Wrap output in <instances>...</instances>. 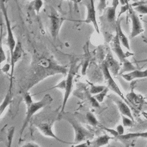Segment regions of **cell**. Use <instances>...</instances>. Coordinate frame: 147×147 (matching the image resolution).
<instances>
[{"label":"cell","mask_w":147,"mask_h":147,"mask_svg":"<svg viewBox=\"0 0 147 147\" xmlns=\"http://www.w3.org/2000/svg\"><path fill=\"white\" fill-rule=\"evenodd\" d=\"M42 5H43L42 0H33L30 3V6L31 7V8L33 10H34L37 14L40 11Z\"/></svg>","instance_id":"21"},{"label":"cell","mask_w":147,"mask_h":147,"mask_svg":"<svg viewBox=\"0 0 147 147\" xmlns=\"http://www.w3.org/2000/svg\"><path fill=\"white\" fill-rule=\"evenodd\" d=\"M23 97H24V100H25L27 106H29V105H30L33 102V100L32 99V97L28 92H26L24 94V96Z\"/></svg>","instance_id":"29"},{"label":"cell","mask_w":147,"mask_h":147,"mask_svg":"<svg viewBox=\"0 0 147 147\" xmlns=\"http://www.w3.org/2000/svg\"><path fill=\"white\" fill-rule=\"evenodd\" d=\"M86 117V119L88 123L91 126H95L98 124V121L92 113L91 112L87 113Z\"/></svg>","instance_id":"24"},{"label":"cell","mask_w":147,"mask_h":147,"mask_svg":"<svg viewBox=\"0 0 147 147\" xmlns=\"http://www.w3.org/2000/svg\"><path fill=\"white\" fill-rule=\"evenodd\" d=\"M67 120L70 123L75 131V140L74 143H79L88 138H91L93 137V134L91 132L81 126L74 119L67 118Z\"/></svg>","instance_id":"2"},{"label":"cell","mask_w":147,"mask_h":147,"mask_svg":"<svg viewBox=\"0 0 147 147\" xmlns=\"http://www.w3.org/2000/svg\"><path fill=\"white\" fill-rule=\"evenodd\" d=\"M134 10L142 14H147V4L142 3H135L131 5Z\"/></svg>","instance_id":"20"},{"label":"cell","mask_w":147,"mask_h":147,"mask_svg":"<svg viewBox=\"0 0 147 147\" xmlns=\"http://www.w3.org/2000/svg\"><path fill=\"white\" fill-rule=\"evenodd\" d=\"M116 32L118 33V37L121 44L126 49H127L129 51H130V45H129L128 38L122 31V29L121 28V21H119V20H117V22Z\"/></svg>","instance_id":"15"},{"label":"cell","mask_w":147,"mask_h":147,"mask_svg":"<svg viewBox=\"0 0 147 147\" xmlns=\"http://www.w3.org/2000/svg\"><path fill=\"white\" fill-rule=\"evenodd\" d=\"M130 1V0H119V2H120V3H121L122 5H123L129 3Z\"/></svg>","instance_id":"37"},{"label":"cell","mask_w":147,"mask_h":147,"mask_svg":"<svg viewBox=\"0 0 147 147\" xmlns=\"http://www.w3.org/2000/svg\"><path fill=\"white\" fill-rule=\"evenodd\" d=\"M65 84H66V80H63L59 84H58L57 85L55 86V87H53V88H61V89H64V90L65 88Z\"/></svg>","instance_id":"32"},{"label":"cell","mask_w":147,"mask_h":147,"mask_svg":"<svg viewBox=\"0 0 147 147\" xmlns=\"http://www.w3.org/2000/svg\"><path fill=\"white\" fill-rule=\"evenodd\" d=\"M102 69L103 74L104 76L105 80L107 84V87H108L110 90H111V91L115 92L117 95H118L122 98V99H123L126 103H127V104L128 105H130V103L124 97L122 92L120 90L118 85L117 84V83H115V82L114 81L113 78L111 77V75H110V71H109L105 61H104L102 63Z\"/></svg>","instance_id":"4"},{"label":"cell","mask_w":147,"mask_h":147,"mask_svg":"<svg viewBox=\"0 0 147 147\" xmlns=\"http://www.w3.org/2000/svg\"><path fill=\"white\" fill-rule=\"evenodd\" d=\"M52 101H53V99L52 96L49 94H46L44 96V97L40 100L36 102H33L30 105H29V106H27V111L26 113V117L20 131L21 136L22 135L27 125L29 123V121L30 118L32 117V116L39 110L50 105Z\"/></svg>","instance_id":"1"},{"label":"cell","mask_w":147,"mask_h":147,"mask_svg":"<svg viewBox=\"0 0 147 147\" xmlns=\"http://www.w3.org/2000/svg\"><path fill=\"white\" fill-rule=\"evenodd\" d=\"M117 6L111 5L109 7L106 11V18L109 22H114L116 18V10Z\"/></svg>","instance_id":"19"},{"label":"cell","mask_w":147,"mask_h":147,"mask_svg":"<svg viewBox=\"0 0 147 147\" xmlns=\"http://www.w3.org/2000/svg\"><path fill=\"white\" fill-rule=\"evenodd\" d=\"M14 131H15V127L14 126H11L8 130L7 134V143H8L7 146H11L12 140H13V136H14Z\"/></svg>","instance_id":"26"},{"label":"cell","mask_w":147,"mask_h":147,"mask_svg":"<svg viewBox=\"0 0 147 147\" xmlns=\"http://www.w3.org/2000/svg\"><path fill=\"white\" fill-rule=\"evenodd\" d=\"M128 11L130 18L131 20V31L130 37L131 38H134L142 33L144 29L141 22L137 16L136 11L134 10L131 5Z\"/></svg>","instance_id":"6"},{"label":"cell","mask_w":147,"mask_h":147,"mask_svg":"<svg viewBox=\"0 0 147 147\" xmlns=\"http://www.w3.org/2000/svg\"><path fill=\"white\" fill-rule=\"evenodd\" d=\"M112 138H113V137H111L107 134H103L101 136L98 137L94 141L91 142V145H92L93 146H103V145L107 144L109 143V140Z\"/></svg>","instance_id":"16"},{"label":"cell","mask_w":147,"mask_h":147,"mask_svg":"<svg viewBox=\"0 0 147 147\" xmlns=\"http://www.w3.org/2000/svg\"><path fill=\"white\" fill-rule=\"evenodd\" d=\"M106 87L105 86H99V85H92L90 89V93L92 94H96L102 91Z\"/></svg>","instance_id":"25"},{"label":"cell","mask_w":147,"mask_h":147,"mask_svg":"<svg viewBox=\"0 0 147 147\" xmlns=\"http://www.w3.org/2000/svg\"><path fill=\"white\" fill-rule=\"evenodd\" d=\"M1 9L2 10V12L3 13L4 19L5 21V24L6 26V29H7V46L9 48L10 51V57L12 56L14 49L15 48V47L16 45V42L14 39V34L12 32V29L11 28V25L10 22L7 16V10L6 8V6L5 5V2H3V0L1 1Z\"/></svg>","instance_id":"3"},{"label":"cell","mask_w":147,"mask_h":147,"mask_svg":"<svg viewBox=\"0 0 147 147\" xmlns=\"http://www.w3.org/2000/svg\"><path fill=\"white\" fill-rule=\"evenodd\" d=\"M24 146H38V145L36 144H34V143H31V142H29L28 144H25L23 145Z\"/></svg>","instance_id":"36"},{"label":"cell","mask_w":147,"mask_h":147,"mask_svg":"<svg viewBox=\"0 0 147 147\" xmlns=\"http://www.w3.org/2000/svg\"><path fill=\"white\" fill-rule=\"evenodd\" d=\"M104 129L105 130H106L107 132L110 133L111 134L113 135L114 137H117L118 136H119V134L118 133L117 131V130H115L114 129H109V128H107V127H103Z\"/></svg>","instance_id":"31"},{"label":"cell","mask_w":147,"mask_h":147,"mask_svg":"<svg viewBox=\"0 0 147 147\" xmlns=\"http://www.w3.org/2000/svg\"><path fill=\"white\" fill-rule=\"evenodd\" d=\"M121 42L118 37V35L117 32H116L115 36L112 40L111 43V48L113 51L115 52V53L118 56V59L120 60L121 63H123L126 57V55L123 52L121 46Z\"/></svg>","instance_id":"11"},{"label":"cell","mask_w":147,"mask_h":147,"mask_svg":"<svg viewBox=\"0 0 147 147\" xmlns=\"http://www.w3.org/2000/svg\"><path fill=\"white\" fill-rule=\"evenodd\" d=\"M131 6V5H130L129 3H127V4H125V5H122L121 7V10H120V11L119 13V14L118 16V20H119V17L121 16V15L123 13H124L125 12H126L127 10H129L130 7Z\"/></svg>","instance_id":"30"},{"label":"cell","mask_w":147,"mask_h":147,"mask_svg":"<svg viewBox=\"0 0 147 147\" xmlns=\"http://www.w3.org/2000/svg\"><path fill=\"white\" fill-rule=\"evenodd\" d=\"M117 131L118 132V133L119 134V136L122 135L124 134V128H123V125L122 126V125H119L118 126H117Z\"/></svg>","instance_id":"33"},{"label":"cell","mask_w":147,"mask_h":147,"mask_svg":"<svg viewBox=\"0 0 147 147\" xmlns=\"http://www.w3.org/2000/svg\"><path fill=\"white\" fill-rule=\"evenodd\" d=\"M76 73V69H75V63H73L70 67L68 74L67 75L66 80V84H65V92L64 94V98L62 103L61 109V113L64 112L65 105L67 104V100L69 98V96L71 94V92L72 91V87H73V80Z\"/></svg>","instance_id":"5"},{"label":"cell","mask_w":147,"mask_h":147,"mask_svg":"<svg viewBox=\"0 0 147 147\" xmlns=\"http://www.w3.org/2000/svg\"><path fill=\"white\" fill-rule=\"evenodd\" d=\"M9 67H10V65H9L8 64H6V65H5L3 66V67L2 68V70L4 72H7L9 71Z\"/></svg>","instance_id":"35"},{"label":"cell","mask_w":147,"mask_h":147,"mask_svg":"<svg viewBox=\"0 0 147 147\" xmlns=\"http://www.w3.org/2000/svg\"><path fill=\"white\" fill-rule=\"evenodd\" d=\"M147 138V131L146 132H142V133H127L125 134H122L121 136H118L117 138L121 140H130L135 138Z\"/></svg>","instance_id":"18"},{"label":"cell","mask_w":147,"mask_h":147,"mask_svg":"<svg viewBox=\"0 0 147 147\" xmlns=\"http://www.w3.org/2000/svg\"><path fill=\"white\" fill-rule=\"evenodd\" d=\"M109 88L108 87H106L102 91L100 92L98 94H95L93 97L98 101V102L99 103H101L103 101L105 96H106L107 92H109Z\"/></svg>","instance_id":"23"},{"label":"cell","mask_w":147,"mask_h":147,"mask_svg":"<svg viewBox=\"0 0 147 147\" xmlns=\"http://www.w3.org/2000/svg\"><path fill=\"white\" fill-rule=\"evenodd\" d=\"M64 19L56 13H52L50 16V31L54 41L57 37L60 28Z\"/></svg>","instance_id":"7"},{"label":"cell","mask_w":147,"mask_h":147,"mask_svg":"<svg viewBox=\"0 0 147 147\" xmlns=\"http://www.w3.org/2000/svg\"><path fill=\"white\" fill-rule=\"evenodd\" d=\"M136 62H138V63H147V58L145 59H142V60H138Z\"/></svg>","instance_id":"38"},{"label":"cell","mask_w":147,"mask_h":147,"mask_svg":"<svg viewBox=\"0 0 147 147\" xmlns=\"http://www.w3.org/2000/svg\"><path fill=\"white\" fill-rule=\"evenodd\" d=\"M6 59L5 57V52L2 49V47H1V63H2L3 61H5Z\"/></svg>","instance_id":"34"},{"label":"cell","mask_w":147,"mask_h":147,"mask_svg":"<svg viewBox=\"0 0 147 147\" xmlns=\"http://www.w3.org/2000/svg\"><path fill=\"white\" fill-rule=\"evenodd\" d=\"M87 6V17L86 18L83 22L87 24L92 23L98 33H99V26L96 21V11L94 6V0H90L89 3L86 5Z\"/></svg>","instance_id":"8"},{"label":"cell","mask_w":147,"mask_h":147,"mask_svg":"<svg viewBox=\"0 0 147 147\" xmlns=\"http://www.w3.org/2000/svg\"><path fill=\"white\" fill-rule=\"evenodd\" d=\"M123 63V67L122 68V70H121L119 72V74L121 75L123 74L124 72H126V71L131 72L137 69L130 61H129L126 59H125V60Z\"/></svg>","instance_id":"22"},{"label":"cell","mask_w":147,"mask_h":147,"mask_svg":"<svg viewBox=\"0 0 147 147\" xmlns=\"http://www.w3.org/2000/svg\"><path fill=\"white\" fill-rule=\"evenodd\" d=\"M107 0H99L97 9L100 13H102L106 7V2Z\"/></svg>","instance_id":"28"},{"label":"cell","mask_w":147,"mask_h":147,"mask_svg":"<svg viewBox=\"0 0 147 147\" xmlns=\"http://www.w3.org/2000/svg\"><path fill=\"white\" fill-rule=\"evenodd\" d=\"M22 52H23V50H22L21 43L18 41V42L16 43V45L14 49L13 55L10 57V65L11 66V72H10V78H10V87H11V86H12V78H13V75L14 68L15 64L21 57Z\"/></svg>","instance_id":"10"},{"label":"cell","mask_w":147,"mask_h":147,"mask_svg":"<svg viewBox=\"0 0 147 147\" xmlns=\"http://www.w3.org/2000/svg\"><path fill=\"white\" fill-rule=\"evenodd\" d=\"M122 119V123L123 126H132L133 125V120H132L129 117L121 114Z\"/></svg>","instance_id":"27"},{"label":"cell","mask_w":147,"mask_h":147,"mask_svg":"<svg viewBox=\"0 0 147 147\" xmlns=\"http://www.w3.org/2000/svg\"><path fill=\"white\" fill-rule=\"evenodd\" d=\"M12 102V92H11V87H9L7 92L1 103V107H0V114L2 115L3 111L6 109V108Z\"/></svg>","instance_id":"17"},{"label":"cell","mask_w":147,"mask_h":147,"mask_svg":"<svg viewBox=\"0 0 147 147\" xmlns=\"http://www.w3.org/2000/svg\"><path fill=\"white\" fill-rule=\"evenodd\" d=\"M144 41H145V42H147V38H146L144 39Z\"/></svg>","instance_id":"39"},{"label":"cell","mask_w":147,"mask_h":147,"mask_svg":"<svg viewBox=\"0 0 147 147\" xmlns=\"http://www.w3.org/2000/svg\"><path fill=\"white\" fill-rule=\"evenodd\" d=\"M121 76L127 81H131L136 79L147 78V69L144 71L135 69L127 74H123Z\"/></svg>","instance_id":"14"},{"label":"cell","mask_w":147,"mask_h":147,"mask_svg":"<svg viewBox=\"0 0 147 147\" xmlns=\"http://www.w3.org/2000/svg\"><path fill=\"white\" fill-rule=\"evenodd\" d=\"M36 126L38 129V130L40 131V132L42 134H44L45 136L51 137L61 142L68 144V142H67L66 141L61 140L60 138H59L58 137H57L56 136V134L52 131L51 123H50L49 122H40V123H36Z\"/></svg>","instance_id":"9"},{"label":"cell","mask_w":147,"mask_h":147,"mask_svg":"<svg viewBox=\"0 0 147 147\" xmlns=\"http://www.w3.org/2000/svg\"><path fill=\"white\" fill-rule=\"evenodd\" d=\"M107 64V66L114 76H116L120 69V65L118 62L115 60L111 53H109L106 57V59L105 61Z\"/></svg>","instance_id":"13"},{"label":"cell","mask_w":147,"mask_h":147,"mask_svg":"<svg viewBox=\"0 0 147 147\" xmlns=\"http://www.w3.org/2000/svg\"><path fill=\"white\" fill-rule=\"evenodd\" d=\"M113 101L116 103V105H117L118 109L119 110V111L121 112V114L125 115L128 117H129L130 118H131L132 120L134 121V118L132 116L131 111L130 108L128 106V105L127 104V103H126L125 101L123 102V99L121 100L116 97H113L111 98Z\"/></svg>","instance_id":"12"}]
</instances>
